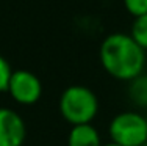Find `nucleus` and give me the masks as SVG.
<instances>
[{
  "mask_svg": "<svg viewBox=\"0 0 147 146\" xmlns=\"http://www.w3.org/2000/svg\"><path fill=\"white\" fill-rule=\"evenodd\" d=\"M99 60L108 75L121 82H130L146 69V50L128 33L108 35L99 49Z\"/></svg>",
  "mask_w": 147,
  "mask_h": 146,
  "instance_id": "f257e3e1",
  "label": "nucleus"
},
{
  "mask_svg": "<svg viewBox=\"0 0 147 146\" xmlns=\"http://www.w3.org/2000/svg\"><path fill=\"white\" fill-rule=\"evenodd\" d=\"M58 109L63 120L71 126L92 124L99 113V99L88 86L71 85L59 96Z\"/></svg>",
  "mask_w": 147,
  "mask_h": 146,
  "instance_id": "f03ea898",
  "label": "nucleus"
},
{
  "mask_svg": "<svg viewBox=\"0 0 147 146\" xmlns=\"http://www.w3.org/2000/svg\"><path fill=\"white\" fill-rule=\"evenodd\" d=\"M108 135L119 146H142L147 143V116L136 110L117 113L110 121Z\"/></svg>",
  "mask_w": 147,
  "mask_h": 146,
  "instance_id": "7ed1b4c3",
  "label": "nucleus"
},
{
  "mask_svg": "<svg viewBox=\"0 0 147 146\" xmlns=\"http://www.w3.org/2000/svg\"><path fill=\"white\" fill-rule=\"evenodd\" d=\"M6 93L19 105H33L42 96V82L28 69H14Z\"/></svg>",
  "mask_w": 147,
  "mask_h": 146,
  "instance_id": "20e7f679",
  "label": "nucleus"
},
{
  "mask_svg": "<svg viewBox=\"0 0 147 146\" xmlns=\"http://www.w3.org/2000/svg\"><path fill=\"white\" fill-rule=\"evenodd\" d=\"M25 138L24 118L9 107H0V146H24Z\"/></svg>",
  "mask_w": 147,
  "mask_h": 146,
  "instance_id": "39448f33",
  "label": "nucleus"
},
{
  "mask_svg": "<svg viewBox=\"0 0 147 146\" xmlns=\"http://www.w3.org/2000/svg\"><path fill=\"white\" fill-rule=\"evenodd\" d=\"M102 137L92 124L71 126L67 134V146H102Z\"/></svg>",
  "mask_w": 147,
  "mask_h": 146,
  "instance_id": "423d86ee",
  "label": "nucleus"
},
{
  "mask_svg": "<svg viewBox=\"0 0 147 146\" xmlns=\"http://www.w3.org/2000/svg\"><path fill=\"white\" fill-rule=\"evenodd\" d=\"M128 99L139 109H147V74L142 72L136 79L128 82Z\"/></svg>",
  "mask_w": 147,
  "mask_h": 146,
  "instance_id": "0eeeda50",
  "label": "nucleus"
},
{
  "mask_svg": "<svg viewBox=\"0 0 147 146\" xmlns=\"http://www.w3.org/2000/svg\"><path fill=\"white\" fill-rule=\"evenodd\" d=\"M128 35L136 41L139 47H142L147 52V14L135 17Z\"/></svg>",
  "mask_w": 147,
  "mask_h": 146,
  "instance_id": "6e6552de",
  "label": "nucleus"
},
{
  "mask_svg": "<svg viewBox=\"0 0 147 146\" xmlns=\"http://www.w3.org/2000/svg\"><path fill=\"white\" fill-rule=\"evenodd\" d=\"M13 71H14V69L11 68L9 61L6 60L3 55H0V93H6Z\"/></svg>",
  "mask_w": 147,
  "mask_h": 146,
  "instance_id": "1a4fd4ad",
  "label": "nucleus"
},
{
  "mask_svg": "<svg viewBox=\"0 0 147 146\" xmlns=\"http://www.w3.org/2000/svg\"><path fill=\"white\" fill-rule=\"evenodd\" d=\"M124 6L133 17L147 14V0H124Z\"/></svg>",
  "mask_w": 147,
  "mask_h": 146,
  "instance_id": "9d476101",
  "label": "nucleus"
},
{
  "mask_svg": "<svg viewBox=\"0 0 147 146\" xmlns=\"http://www.w3.org/2000/svg\"><path fill=\"white\" fill-rule=\"evenodd\" d=\"M102 146H119V145H116V143H113V141H108V143H103Z\"/></svg>",
  "mask_w": 147,
  "mask_h": 146,
  "instance_id": "9b49d317",
  "label": "nucleus"
},
{
  "mask_svg": "<svg viewBox=\"0 0 147 146\" xmlns=\"http://www.w3.org/2000/svg\"><path fill=\"white\" fill-rule=\"evenodd\" d=\"M142 146H147V143H144V145H142Z\"/></svg>",
  "mask_w": 147,
  "mask_h": 146,
  "instance_id": "f8f14e48",
  "label": "nucleus"
}]
</instances>
